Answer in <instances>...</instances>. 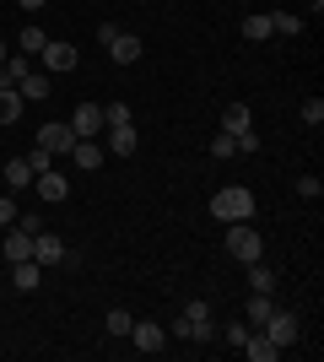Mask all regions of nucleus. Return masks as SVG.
<instances>
[{"label":"nucleus","mask_w":324,"mask_h":362,"mask_svg":"<svg viewBox=\"0 0 324 362\" xmlns=\"http://www.w3.org/2000/svg\"><path fill=\"white\" fill-rule=\"evenodd\" d=\"M32 259H38V265H60V259H65V243L54 238V233H32Z\"/></svg>","instance_id":"obj_12"},{"label":"nucleus","mask_w":324,"mask_h":362,"mask_svg":"<svg viewBox=\"0 0 324 362\" xmlns=\"http://www.w3.org/2000/svg\"><path fill=\"white\" fill-rule=\"evenodd\" d=\"M38 276H44L38 259H16V265H11V287L16 292H32V287H38Z\"/></svg>","instance_id":"obj_14"},{"label":"nucleus","mask_w":324,"mask_h":362,"mask_svg":"<svg viewBox=\"0 0 324 362\" xmlns=\"http://www.w3.org/2000/svg\"><path fill=\"white\" fill-rule=\"evenodd\" d=\"M108 54H114L119 65H136V60H140V38H136V33H124V28H119V38L108 44Z\"/></svg>","instance_id":"obj_15"},{"label":"nucleus","mask_w":324,"mask_h":362,"mask_svg":"<svg viewBox=\"0 0 324 362\" xmlns=\"http://www.w3.org/2000/svg\"><path fill=\"white\" fill-rule=\"evenodd\" d=\"M244 38L248 44H265L270 38V16H244Z\"/></svg>","instance_id":"obj_26"},{"label":"nucleus","mask_w":324,"mask_h":362,"mask_svg":"<svg viewBox=\"0 0 324 362\" xmlns=\"http://www.w3.org/2000/svg\"><path fill=\"white\" fill-rule=\"evenodd\" d=\"M297 195H303V200H319V195H324V184L313 179V173H303V179H297Z\"/></svg>","instance_id":"obj_32"},{"label":"nucleus","mask_w":324,"mask_h":362,"mask_svg":"<svg viewBox=\"0 0 324 362\" xmlns=\"http://www.w3.org/2000/svg\"><path fill=\"white\" fill-rule=\"evenodd\" d=\"M6 259H11V265H16V259H32V233H22V227H6Z\"/></svg>","instance_id":"obj_13"},{"label":"nucleus","mask_w":324,"mask_h":362,"mask_svg":"<svg viewBox=\"0 0 324 362\" xmlns=\"http://www.w3.org/2000/svg\"><path fill=\"white\" fill-rule=\"evenodd\" d=\"M238 351H244V357H254V362H276V357H281V346H276L265 330H248V341H244Z\"/></svg>","instance_id":"obj_11"},{"label":"nucleus","mask_w":324,"mask_h":362,"mask_svg":"<svg viewBox=\"0 0 324 362\" xmlns=\"http://www.w3.org/2000/svg\"><path fill=\"white\" fill-rule=\"evenodd\" d=\"M76 44H54V38H49L44 44V54H38V71H49V76H65V71H76Z\"/></svg>","instance_id":"obj_5"},{"label":"nucleus","mask_w":324,"mask_h":362,"mask_svg":"<svg viewBox=\"0 0 324 362\" xmlns=\"http://www.w3.org/2000/svg\"><path fill=\"white\" fill-rule=\"evenodd\" d=\"M71 163H76V168H87V173H92V168L103 163V151H97V141H81V136H76V146H71Z\"/></svg>","instance_id":"obj_20"},{"label":"nucleus","mask_w":324,"mask_h":362,"mask_svg":"<svg viewBox=\"0 0 324 362\" xmlns=\"http://www.w3.org/2000/svg\"><path fill=\"white\" fill-rule=\"evenodd\" d=\"M130 341H136L140 351H162L168 346V330H162L157 319H136V325H130Z\"/></svg>","instance_id":"obj_8"},{"label":"nucleus","mask_w":324,"mask_h":362,"mask_svg":"<svg viewBox=\"0 0 324 362\" xmlns=\"http://www.w3.org/2000/svg\"><path fill=\"white\" fill-rule=\"evenodd\" d=\"M173 335L179 341H195V346H216V319H211V303L205 298H189L184 303V314H179V325H173Z\"/></svg>","instance_id":"obj_1"},{"label":"nucleus","mask_w":324,"mask_h":362,"mask_svg":"<svg viewBox=\"0 0 324 362\" xmlns=\"http://www.w3.org/2000/svg\"><path fill=\"white\" fill-rule=\"evenodd\" d=\"M248 287L254 292H276V271H270L265 259H248Z\"/></svg>","instance_id":"obj_21"},{"label":"nucleus","mask_w":324,"mask_h":362,"mask_svg":"<svg viewBox=\"0 0 324 362\" xmlns=\"http://www.w3.org/2000/svg\"><path fill=\"white\" fill-rule=\"evenodd\" d=\"M303 119H308V124H324V103H319V98H308V103H303Z\"/></svg>","instance_id":"obj_35"},{"label":"nucleus","mask_w":324,"mask_h":362,"mask_svg":"<svg viewBox=\"0 0 324 362\" xmlns=\"http://www.w3.org/2000/svg\"><path fill=\"white\" fill-rule=\"evenodd\" d=\"M211 157H222V163H227V157H238V141H232L227 130H222V136H211Z\"/></svg>","instance_id":"obj_31"},{"label":"nucleus","mask_w":324,"mask_h":362,"mask_svg":"<svg viewBox=\"0 0 324 362\" xmlns=\"http://www.w3.org/2000/svg\"><path fill=\"white\" fill-rule=\"evenodd\" d=\"M232 141H238V151H244V157H254V151H260V136H254V130H238Z\"/></svg>","instance_id":"obj_33"},{"label":"nucleus","mask_w":324,"mask_h":362,"mask_svg":"<svg viewBox=\"0 0 324 362\" xmlns=\"http://www.w3.org/2000/svg\"><path fill=\"white\" fill-rule=\"evenodd\" d=\"M6 54H11V44H6V38H0V65H6Z\"/></svg>","instance_id":"obj_37"},{"label":"nucleus","mask_w":324,"mask_h":362,"mask_svg":"<svg viewBox=\"0 0 324 362\" xmlns=\"http://www.w3.org/2000/svg\"><path fill=\"white\" fill-rule=\"evenodd\" d=\"M28 71H32V54H22V49H11V54H6V65H0V76H6L11 87H16V81H22Z\"/></svg>","instance_id":"obj_19"},{"label":"nucleus","mask_w":324,"mask_h":362,"mask_svg":"<svg viewBox=\"0 0 324 362\" xmlns=\"http://www.w3.org/2000/svg\"><path fill=\"white\" fill-rule=\"evenodd\" d=\"M44 44H49V33L38 28V22H28V28L16 33V49H22V54H32V60H38V54H44Z\"/></svg>","instance_id":"obj_17"},{"label":"nucleus","mask_w":324,"mask_h":362,"mask_svg":"<svg viewBox=\"0 0 324 362\" xmlns=\"http://www.w3.org/2000/svg\"><path fill=\"white\" fill-rule=\"evenodd\" d=\"M103 124H108V130H114V124H136L130 103H103Z\"/></svg>","instance_id":"obj_28"},{"label":"nucleus","mask_w":324,"mask_h":362,"mask_svg":"<svg viewBox=\"0 0 324 362\" xmlns=\"http://www.w3.org/2000/svg\"><path fill=\"white\" fill-rule=\"evenodd\" d=\"M130 325H136V319H130V308H108V319H103L108 335H130Z\"/></svg>","instance_id":"obj_27"},{"label":"nucleus","mask_w":324,"mask_h":362,"mask_svg":"<svg viewBox=\"0 0 324 362\" xmlns=\"http://www.w3.org/2000/svg\"><path fill=\"white\" fill-rule=\"evenodd\" d=\"M16 92H22V103H44L49 92H54V76H49V71H38V65H32V71L22 76V81H16Z\"/></svg>","instance_id":"obj_7"},{"label":"nucleus","mask_w":324,"mask_h":362,"mask_svg":"<svg viewBox=\"0 0 324 362\" xmlns=\"http://www.w3.org/2000/svg\"><path fill=\"white\" fill-rule=\"evenodd\" d=\"M16 6H22V11H28V16H32V11H44L49 0H16Z\"/></svg>","instance_id":"obj_36"},{"label":"nucleus","mask_w":324,"mask_h":362,"mask_svg":"<svg viewBox=\"0 0 324 362\" xmlns=\"http://www.w3.org/2000/svg\"><path fill=\"white\" fill-rule=\"evenodd\" d=\"M16 119H22V92L0 87V124H16Z\"/></svg>","instance_id":"obj_22"},{"label":"nucleus","mask_w":324,"mask_h":362,"mask_svg":"<svg viewBox=\"0 0 324 362\" xmlns=\"http://www.w3.org/2000/svg\"><path fill=\"white\" fill-rule=\"evenodd\" d=\"M71 130H76L81 141H97V130H108V124H103V108H97V103H76V114H71Z\"/></svg>","instance_id":"obj_6"},{"label":"nucleus","mask_w":324,"mask_h":362,"mask_svg":"<svg viewBox=\"0 0 324 362\" xmlns=\"http://www.w3.org/2000/svg\"><path fill=\"white\" fill-rule=\"evenodd\" d=\"M16 216H22V211H16V200H11V195H0V227H11Z\"/></svg>","instance_id":"obj_34"},{"label":"nucleus","mask_w":324,"mask_h":362,"mask_svg":"<svg viewBox=\"0 0 324 362\" xmlns=\"http://www.w3.org/2000/svg\"><path fill=\"white\" fill-rule=\"evenodd\" d=\"M260 330L270 335V341H276V346H297V335H303V319H297L292 308H276V314L265 319Z\"/></svg>","instance_id":"obj_4"},{"label":"nucleus","mask_w":324,"mask_h":362,"mask_svg":"<svg viewBox=\"0 0 324 362\" xmlns=\"http://www.w3.org/2000/svg\"><path fill=\"white\" fill-rule=\"evenodd\" d=\"M32 189H38V200H49V206H60V200L71 195V179L49 168V173H38V179H32Z\"/></svg>","instance_id":"obj_10"},{"label":"nucleus","mask_w":324,"mask_h":362,"mask_svg":"<svg viewBox=\"0 0 324 362\" xmlns=\"http://www.w3.org/2000/svg\"><path fill=\"white\" fill-rule=\"evenodd\" d=\"M6 184H11V189H28V184H32V168L22 163V157H11V163H6Z\"/></svg>","instance_id":"obj_25"},{"label":"nucleus","mask_w":324,"mask_h":362,"mask_svg":"<svg viewBox=\"0 0 324 362\" xmlns=\"http://www.w3.org/2000/svg\"><path fill=\"white\" fill-rule=\"evenodd\" d=\"M38 146L54 151V157H71V146H76V130H71V124H44V130H38Z\"/></svg>","instance_id":"obj_9"},{"label":"nucleus","mask_w":324,"mask_h":362,"mask_svg":"<svg viewBox=\"0 0 324 362\" xmlns=\"http://www.w3.org/2000/svg\"><path fill=\"white\" fill-rule=\"evenodd\" d=\"M227 255L248 265V259H260V255H265V238H260L248 222H227Z\"/></svg>","instance_id":"obj_3"},{"label":"nucleus","mask_w":324,"mask_h":362,"mask_svg":"<svg viewBox=\"0 0 324 362\" xmlns=\"http://www.w3.org/2000/svg\"><path fill=\"white\" fill-rule=\"evenodd\" d=\"M248 330H254V325H248V319H238V325H227V330L216 335V341H227V346H244V341H248Z\"/></svg>","instance_id":"obj_30"},{"label":"nucleus","mask_w":324,"mask_h":362,"mask_svg":"<svg viewBox=\"0 0 324 362\" xmlns=\"http://www.w3.org/2000/svg\"><path fill=\"white\" fill-rule=\"evenodd\" d=\"M108 151L114 157H136V124H114L108 130Z\"/></svg>","instance_id":"obj_16"},{"label":"nucleus","mask_w":324,"mask_h":362,"mask_svg":"<svg viewBox=\"0 0 324 362\" xmlns=\"http://www.w3.org/2000/svg\"><path fill=\"white\" fill-rule=\"evenodd\" d=\"M22 163L32 168V179H38V173H49V168H54V151H44V146H32L28 157H22Z\"/></svg>","instance_id":"obj_29"},{"label":"nucleus","mask_w":324,"mask_h":362,"mask_svg":"<svg viewBox=\"0 0 324 362\" xmlns=\"http://www.w3.org/2000/svg\"><path fill=\"white\" fill-rule=\"evenodd\" d=\"M308 11H313V16H319V11H324V0H308Z\"/></svg>","instance_id":"obj_38"},{"label":"nucleus","mask_w":324,"mask_h":362,"mask_svg":"<svg viewBox=\"0 0 324 362\" xmlns=\"http://www.w3.org/2000/svg\"><path fill=\"white\" fill-rule=\"evenodd\" d=\"M270 33H287V38H297V33H303V16H297V11H270Z\"/></svg>","instance_id":"obj_24"},{"label":"nucleus","mask_w":324,"mask_h":362,"mask_svg":"<svg viewBox=\"0 0 324 362\" xmlns=\"http://www.w3.org/2000/svg\"><path fill=\"white\" fill-rule=\"evenodd\" d=\"M248 119H254V114H248V103H227V108H222V130H227V136L248 130Z\"/></svg>","instance_id":"obj_18"},{"label":"nucleus","mask_w":324,"mask_h":362,"mask_svg":"<svg viewBox=\"0 0 324 362\" xmlns=\"http://www.w3.org/2000/svg\"><path fill=\"white\" fill-rule=\"evenodd\" d=\"M270 314H276V303H270V292H254V298H248V325L260 330V325H265Z\"/></svg>","instance_id":"obj_23"},{"label":"nucleus","mask_w":324,"mask_h":362,"mask_svg":"<svg viewBox=\"0 0 324 362\" xmlns=\"http://www.w3.org/2000/svg\"><path fill=\"white\" fill-rule=\"evenodd\" d=\"M211 216L216 222H248L254 216V195H248L244 184H227V189L211 195Z\"/></svg>","instance_id":"obj_2"}]
</instances>
